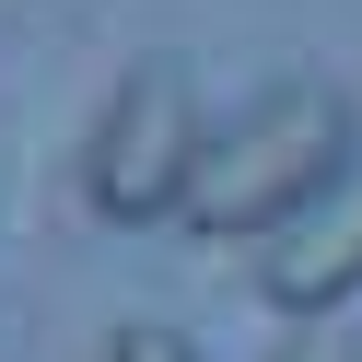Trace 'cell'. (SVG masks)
<instances>
[{
  "label": "cell",
  "mask_w": 362,
  "mask_h": 362,
  "mask_svg": "<svg viewBox=\"0 0 362 362\" xmlns=\"http://www.w3.org/2000/svg\"><path fill=\"white\" fill-rule=\"evenodd\" d=\"M105 362H199L187 327H164V315H117L105 327Z\"/></svg>",
  "instance_id": "obj_4"
},
{
  "label": "cell",
  "mask_w": 362,
  "mask_h": 362,
  "mask_svg": "<svg viewBox=\"0 0 362 362\" xmlns=\"http://www.w3.org/2000/svg\"><path fill=\"white\" fill-rule=\"evenodd\" d=\"M339 175H351V94H339V82H269L245 117L211 129L175 222L211 234V245H245V234L269 245L281 222H304Z\"/></svg>",
  "instance_id": "obj_1"
},
{
  "label": "cell",
  "mask_w": 362,
  "mask_h": 362,
  "mask_svg": "<svg viewBox=\"0 0 362 362\" xmlns=\"http://www.w3.org/2000/svg\"><path fill=\"white\" fill-rule=\"evenodd\" d=\"M257 292L281 315H339L362 292V175H339L304 222H281V234L257 245Z\"/></svg>",
  "instance_id": "obj_3"
},
{
  "label": "cell",
  "mask_w": 362,
  "mask_h": 362,
  "mask_svg": "<svg viewBox=\"0 0 362 362\" xmlns=\"http://www.w3.org/2000/svg\"><path fill=\"white\" fill-rule=\"evenodd\" d=\"M199 152H211V129H199L187 71H175V59H129V71L105 82L94 129H82V199H94L105 222H164V211H187Z\"/></svg>",
  "instance_id": "obj_2"
},
{
  "label": "cell",
  "mask_w": 362,
  "mask_h": 362,
  "mask_svg": "<svg viewBox=\"0 0 362 362\" xmlns=\"http://www.w3.org/2000/svg\"><path fill=\"white\" fill-rule=\"evenodd\" d=\"M269 362H362V339H351V327H292Z\"/></svg>",
  "instance_id": "obj_5"
}]
</instances>
